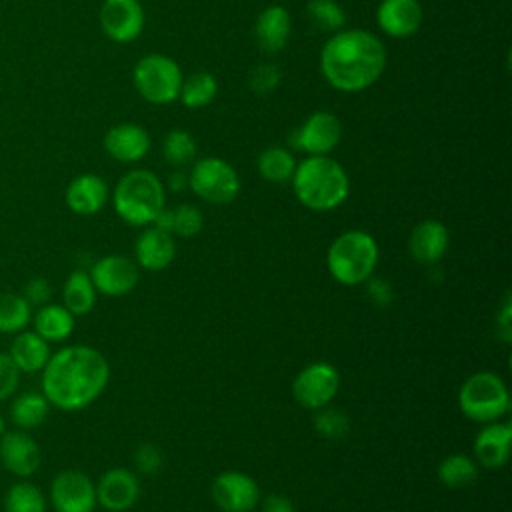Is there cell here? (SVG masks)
<instances>
[{"label":"cell","mask_w":512,"mask_h":512,"mask_svg":"<svg viewBox=\"0 0 512 512\" xmlns=\"http://www.w3.org/2000/svg\"><path fill=\"white\" fill-rule=\"evenodd\" d=\"M110 364L88 344H72L50 354L40 376V392L62 412L88 408L106 390Z\"/></svg>","instance_id":"1"},{"label":"cell","mask_w":512,"mask_h":512,"mask_svg":"<svg viewBox=\"0 0 512 512\" xmlns=\"http://www.w3.org/2000/svg\"><path fill=\"white\" fill-rule=\"evenodd\" d=\"M384 68L382 40L362 28L334 32L320 52V70L326 82L340 92L366 90L382 76Z\"/></svg>","instance_id":"2"},{"label":"cell","mask_w":512,"mask_h":512,"mask_svg":"<svg viewBox=\"0 0 512 512\" xmlns=\"http://www.w3.org/2000/svg\"><path fill=\"white\" fill-rule=\"evenodd\" d=\"M292 188L302 206L314 212L338 208L350 192V180L342 164L330 156H308L296 164Z\"/></svg>","instance_id":"3"},{"label":"cell","mask_w":512,"mask_h":512,"mask_svg":"<svg viewBox=\"0 0 512 512\" xmlns=\"http://www.w3.org/2000/svg\"><path fill=\"white\" fill-rule=\"evenodd\" d=\"M112 204L116 214L130 226L154 224L166 208L164 184L150 170H130L114 186Z\"/></svg>","instance_id":"4"},{"label":"cell","mask_w":512,"mask_h":512,"mask_svg":"<svg viewBox=\"0 0 512 512\" xmlns=\"http://www.w3.org/2000/svg\"><path fill=\"white\" fill-rule=\"evenodd\" d=\"M376 264L378 244L366 230H344L326 252L328 272L342 286L364 284L374 274Z\"/></svg>","instance_id":"5"},{"label":"cell","mask_w":512,"mask_h":512,"mask_svg":"<svg viewBox=\"0 0 512 512\" xmlns=\"http://www.w3.org/2000/svg\"><path fill=\"white\" fill-rule=\"evenodd\" d=\"M458 408L472 422L488 424L500 420L510 410L508 386L496 372H474L458 390Z\"/></svg>","instance_id":"6"},{"label":"cell","mask_w":512,"mask_h":512,"mask_svg":"<svg viewBox=\"0 0 512 512\" xmlns=\"http://www.w3.org/2000/svg\"><path fill=\"white\" fill-rule=\"evenodd\" d=\"M182 70L170 56L148 54L134 66L132 80L138 94L152 104H170L178 98Z\"/></svg>","instance_id":"7"},{"label":"cell","mask_w":512,"mask_h":512,"mask_svg":"<svg viewBox=\"0 0 512 512\" xmlns=\"http://www.w3.org/2000/svg\"><path fill=\"white\" fill-rule=\"evenodd\" d=\"M190 190L210 202V204H228L240 192V178L234 166L218 156H206L194 162L188 174Z\"/></svg>","instance_id":"8"},{"label":"cell","mask_w":512,"mask_h":512,"mask_svg":"<svg viewBox=\"0 0 512 512\" xmlns=\"http://www.w3.org/2000/svg\"><path fill=\"white\" fill-rule=\"evenodd\" d=\"M338 388H340V372L336 370L334 364L324 360L304 366L292 382L294 400L308 410H318L328 406L336 398Z\"/></svg>","instance_id":"9"},{"label":"cell","mask_w":512,"mask_h":512,"mask_svg":"<svg viewBox=\"0 0 512 512\" xmlns=\"http://www.w3.org/2000/svg\"><path fill=\"white\" fill-rule=\"evenodd\" d=\"M50 504L56 512H94L96 484L82 470H60L50 482Z\"/></svg>","instance_id":"10"},{"label":"cell","mask_w":512,"mask_h":512,"mask_svg":"<svg viewBox=\"0 0 512 512\" xmlns=\"http://www.w3.org/2000/svg\"><path fill=\"white\" fill-rule=\"evenodd\" d=\"M342 124L330 112H312L290 136V144L308 156H328L340 142Z\"/></svg>","instance_id":"11"},{"label":"cell","mask_w":512,"mask_h":512,"mask_svg":"<svg viewBox=\"0 0 512 512\" xmlns=\"http://www.w3.org/2000/svg\"><path fill=\"white\" fill-rule=\"evenodd\" d=\"M88 274L96 292L112 298L132 292L140 280L138 264L122 254H108L98 258Z\"/></svg>","instance_id":"12"},{"label":"cell","mask_w":512,"mask_h":512,"mask_svg":"<svg viewBox=\"0 0 512 512\" xmlns=\"http://www.w3.org/2000/svg\"><path fill=\"white\" fill-rule=\"evenodd\" d=\"M214 504L224 512H250L260 502V488L252 476L238 470L218 474L210 488Z\"/></svg>","instance_id":"13"},{"label":"cell","mask_w":512,"mask_h":512,"mask_svg":"<svg viewBox=\"0 0 512 512\" xmlns=\"http://www.w3.org/2000/svg\"><path fill=\"white\" fill-rule=\"evenodd\" d=\"M100 26L112 42H132L144 28V8L138 0H104L100 6Z\"/></svg>","instance_id":"14"},{"label":"cell","mask_w":512,"mask_h":512,"mask_svg":"<svg viewBox=\"0 0 512 512\" xmlns=\"http://www.w3.org/2000/svg\"><path fill=\"white\" fill-rule=\"evenodd\" d=\"M0 462L12 476L26 480L40 468L42 452L30 432L6 430L0 436Z\"/></svg>","instance_id":"15"},{"label":"cell","mask_w":512,"mask_h":512,"mask_svg":"<svg viewBox=\"0 0 512 512\" xmlns=\"http://www.w3.org/2000/svg\"><path fill=\"white\" fill-rule=\"evenodd\" d=\"M140 496V482L128 468L106 470L96 484V500L108 512L130 510Z\"/></svg>","instance_id":"16"},{"label":"cell","mask_w":512,"mask_h":512,"mask_svg":"<svg viewBox=\"0 0 512 512\" xmlns=\"http://www.w3.org/2000/svg\"><path fill=\"white\" fill-rule=\"evenodd\" d=\"M108 196L110 190L106 180L92 172L74 176L64 190L66 206L78 216H92L100 212L106 206Z\"/></svg>","instance_id":"17"},{"label":"cell","mask_w":512,"mask_h":512,"mask_svg":"<svg viewBox=\"0 0 512 512\" xmlns=\"http://www.w3.org/2000/svg\"><path fill=\"white\" fill-rule=\"evenodd\" d=\"M134 256H136L134 262L144 270L160 272V270L168 268L176 258L174 234H170L158 226L146 228L136 238Z\"/></svg>","instance_id":"18"},{"label":"cell","mask_w":512,"mask_h":512,"mask_svg":"<svg viewBox=\"0 0 512 512\" xmlns=\"http://www.w3.org/2000/svg\"><path fill=\"white\" fill-rule=\"evenodd\" d=\"M378 28L390 38H408L422 24V6L418 0H382L376 10Z\"/></svg>","instance_id":"19"},{"label":"cell","mask_w":512,"mask_h":512,"mask_svg":"<svg viewBox=\"0 0 512 512\" xmlns=\"http://www.w3.org/2000/svg\"><path fill=\"white\" fill-rule=\"evenodd\" d=\"M512 448V426L508 422H488L480 428L474 438V456L476 460L488 468H502L510 458Z\"/></svg>","instance_id":"20"},{"label":"cell","mask_w":512,"mask_h":512,"mask_svg":"<svg viewBox=\"0 0 512 512\" xmlns=\"http://www.w3.org/2000/svg\"><path fill=\"white\" fill-rule=\"evenodd\" d=\"M104 150L118 162L132 164L142 160L150 150L148 132L134 122H122L112 126L104 134Z\"/></svg>","instance_id":"21"},{"label":"cell","mask_w":512,"mask_h":512,"mask_svg":"<svg viewBox=\"0 0 512 512\" xmlns=\"http://www.w3.org/2000/svg\"><path fill=\"white\" fill-rule=\"evenodd\" d=\"M448 242H450L448 228L440 220L428 218L418 222L412 228L408 236V250L416 262L430 266L444 258L448 250Z\"/></svg>","instance_id":"22"},{"label":"cell","mask_w":512,"mask_h":512,"mask_svg":"<svg viewBox=\"0 0 512 512\" xmlns=\"http://www.w3.org/2000/svg\"><path fill=\"white\" fill-rule=\"evenodd\" d=\"M292 22L284 6L272 4L260 12L254 24V38L266 54L280 52L290 38Z\"/></svg>","instance_id":"23"},{"label":"cell","mask_w":512,"mask_h":512,"mask_svg":"<svg viewBox=\"0 0 512 512\" xmlns=\"http://www.w3.org/2000/svg\"><path fill=\"white\" fill-rule=\"evenodd\" d=\"M8 354L22 374H36L42 372L52 352L50 344L40 334H36L34 330H22L14 334Z\"/></svg>","instance_id":"24"},{"label":"cell","mask_w":512,"mask_h":512,"mask_svg":"<svg viewBox=\"0 0 512 512\" xmlns=\"http://www.w3.org/2000/svg\"><path fill=\"white\" fill-rule=\"evenodd\" d=\"M32 326L34 332L40 334L48 344L64 342L72 336L76 316L68 312L62 304H44L36 312H32Z\"/></svg>","instance_id":"25"},{"label":"cell","mask_w":512,"mask_h":512,"mask_svg":"<svg viewBox=\"0 0 512 512\" xmlns=\"http://www.w3.org/2000/svg\"><path fill=\"white\" fill-rule=\"evenodd\" d=\"M10 404V420L18 430H34L42 426L50 414V402L42 392L28 390L22 394H14Z\"/></svg>","instance_id":"26"},{"label":"cell","mask_w":512,"mask_h":512,"mask_svg":"<svg viewBox=\"0 0 512 512\" xmlns=\"http://www.w3.org/2000/svg\"><path fill=\"white\" fill-rule=\"evenodd\" d=\"M96 288L90 274L84 270H74L68 274L62 286V306L74 316H86L96 304Z\"/></svg>","instance_id":"27"},{"label":"cell","mask_w":512,"mask_h":512,"mask_svg":"<svg viewBox=\"0 0 512 512\" xmlns=\"http://www.w3.org/2000/svg\"><path fill=\"white\" fill-rule=\"evenodd\" d=\"M154 226L180 238H192L202 230L204 216L192 204H178L176 208H164L154 220Z\"/></svg>","instance_id":"28"},{"label":"cell","mask_w":512,"mask_h":512,"mask_svg":"<svg viewBox=\"0 0 512 512\" xmlns=\"http://www.w3.org/2000/svg\"><path fill=\"white\" fill-rule=\"evenodd\" d=\"M296 170V160L288 148L270 146L258 156V172L264 180L274 184L290 182Z\"/></svg>","instance_id":"29"},{"label":"cell","mask_w":512,"mask_h":512,"mask_svg":"<svg viewBox=\"0 0 512 512\" xmlns=\"http://www.w3.org/2000/svg\"><path fill=\"white\" fill-rule=\"evenodd\" d=\"M32 306L16 292H0V334H18L32 320Z\"/></svg>","instance_id":"30"},{"label":"cell","mask_w":512,"mask_h":512,"mask_svg":"<svg viewBox=\"0 0 512 512\" xmlns=\"http://www.w3.org/2000/svg\"><path fill=\"white\" fill-rule=\"evenodd\" d=\"M436 474H438V480L442 486L458 490V488H466L472 482H476L478 466L466 454H452L440 462Z\"/></svg>","instance_id":"31"},{"label":"cell","mask_w":512,"mask_h":512,"mask_svg":"<svg viewBox=\"0 0 512 512\" xmlns=\"http://www.w3.org/2000/svg\"><path fill=\"white\" fill-rule=\"evenodd\" d=\"M216 92L218 82L210 72H194L188 78H182L178 98L186 108H202L214 100Z\"/></svg>","instance_id":"32"},{"label":"cell","mask_w":512,"mask_h":512,"mask_svg":"<svg viewBox=\"0 0 512 512\" xmlns=\"http://www.w3.org/2000/svg\"><path fill=\"white\" fill-rule=\"evenodd\" d=\"M4 512H46V496L36 484L18 480L4 496Z\"/></svg>","instance_id":"33"},{"label":"cell","mask_w":512,"mask_h":512,"mask_svg":"<svg viewBox=\"0 0 512 512\" xmlns=\"http://www.w3.org/2000/svg\"><path fill=\"white\" fill-rule=\"evenodd\" d=\"M306 14L316 30L338 32L346 22V12L336 0H308Z\"/></svg>","instance_id":"34"},{"label":"cell","mask_w":512,"mask_h":512,"mask_svg":"<svg viewBox=\"0 0 512 512\" xmlns=\"http://www.w3.org/2000/svg\"><path fill=\"white\" fill-rule=\"evenodd\" d=\"M196 152V140L192 138V134L180 128L170 130L162 142V154L172 166H186L196 158Z\"/></svg>","instance_id":"35"},{"label":"cell","mask_w":512,"mask_h":512,"mask_svg":"<svg viewBox=\"0 0 512 512\" xmlns=\"http://www.w3.org/2000/svg\"><path fill=\"white\" fill-rule=\"evenodd\" d=\"M314 412H316L314 414V430H316L318 436H322L326 440H340L348 434L350 420L342 410L332 408L328 404V406L318 408Z\"/></svg>","instance_id":"36"},{"label":"cell","mask_w":512,"mask_h":512,"mask_svg":"<svg viewBox=\"0 0 512 512\" xmlns=\"http://www.w3.org/2000/svg\"><path fill=\"white\" fill-rule=\"evenodd\" d=\"M280 80L282 72L276 64H260L250 74V90L260 96H266L278 88Z\"/></svg>","instance_id":"37"},{"label":"cell","mask_w":512,"mask_h":512,"mask_svg":"<svg viewBox=\"0 0 512 512\" xmlns=\"http://www.w3.org/2000/svg\"><path fill=\"white\" fill-rule=\"evenodd\" d=\"M22 372L14 364L8 352L0 350V402L12 398L20 388Z\"/></svg>","instance_id":"38"},{"label":"cell","mask_w":512,"mask_h":512,"mask_svg":"<svg viewBox=\"0 0 512 512\" xmlns=\"http://www.w3.org/2000/svg\"><path fill=\"white\" fill-rule=\"evenodd\" d=\"M22 296H24V300L34 308H40V306H44V304H48L50 302V298H52V286H50V282L44 278V276H32L26 284H24V288H22V292H20Z\"/></svg>","instance_id":"39"},{"label":"cell","mask_w":512,"mask_h":512,"mask_svg":"<svg viewBox=\"0 0 512 512\" xmlns=\"http://www.w3.org/2000/svg\"><path fill=\"white\" fill-rule=\"evenodd\" d=\"M134 464L140 474L154 476L162 468V452L154 444H142L134 454Z\"/></svg>","instance_id":"40"},{"label":"cell","mask_w":512,"mask_h":512,"mask_svg":"<svg viewBox=\"0 0 512 512\" xmlns=\"http://www.w3.org/2000/svg\"><path fill=\"white\" fill-rule=\"evenodd\" d=\"M364 284H366V292H368L370 300L376 302L378 306H388L392 302V296H394L392 286L386 280L370 276Z\"/></svg>","instance_id":"41"},{"label":"cell","mask_w":512,"mask_h":512,"mask_svg":"<svg viewBox=\"0 0 512 512\" xmlns=\"http://www.w3.org/2000/svg\"><path fill=\"white\" fill-rule=\"evenodd\" d=\"M496 326H498V336L504 342L512 340V302H510V294H506L504 304L496 316Z\"/></svg>","instance_id":"42"},{"label":"cell","mask_w":512,"mask_h":512,"mask_svg":"<svg viewBox=\"0 0 512 512\" xmlns=\"http://www.w3.org/2000/svg\"><path fill=\"white\" fill-rule=\"evenodd\" d=\"M262 512H296V508H294L290 498L280 496V494H272V496L264 498Z\"/></svg>","instance_id":"43"},{"label":"cell","mask_w":512,"mask_h":512,"mask_svg":"<svg viewBox=\"0 0 512 512\" xmlns=\"http://www.w3.org/2000/svg\"><path fill=\"white\" fill-rule=\"evenodd\" d=\"M188 184V176L182 172H174L170 174V188L172 190H182Z\"/></svg>","instance_id":"44"},{"label":"cell","mask_w":512,"mask_h":512,"mask_svg":"<svg viewBox=\"0 0 512 512\" xmlns=\"http://www.w3.org/2000/svg\"><path fill=\"white\" fill-rule=\"evenodd\" d=\"M6 432V420H4V416L0 414V436Z\"/></svg>","instance_id":"45"}]
</instances>
